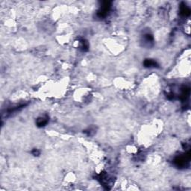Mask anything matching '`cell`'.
<instances>
[{
  "mask_svg": "<svg viewBox=\"0 0 191 191\" xmlns=\"http://www.w3.org/2000/svg\"><path fill=\"white\" fill-rule=\"evenodd\" d=\"M144 37H145L146 40L147 42H152L153 40L152 35L150 34H145Z\"/></svg>",
  "mask_w": 191,
  "mask_h": 191,
  "instance_id": "9",
  "label": "cell"
},
{
  "mask_svg": "<svg viewBox=\"0 0 191 191\" xmlns=\"http://www.w3.org/2000/svg\"><path fill=\"white\" fill-rule=\"evenodd\" d=\"M81 50H82V51L84 52H86L88 50V42L85 41V40H81Z\"/></svg>",
  "mask_w": 191,
  "mask_h": 191,
  "instance_id": "8",
  "label": "cell"
},
{
  "mask_svg": "<svg viewBox=\"0 0 191 191\" xmlns=\"http://www.w3.org/2000/svg\"><path fill=\"white\" fill-rule=\"evenodd\" d=\"M111 5V2H108V1H105V2H102L100 8L98 11L97 16L99 18L105 17L107 16V14H108V13L109 12V11H110Z\"/></svg>",
  "mask_w": 191,
  "mask_h": 191,
  "instance_id": "2",
  "label": "cell"
},
{
  "mask_svg": "<svg viewBox=\"0 0 191 191\" xmlns=\"http://www.w3.org/2000/svg\"><path fill=\"white\" fill-rule=\"evenodd\" d=\"M190 92V89L189 87H182V89H181V93L180 95H179V99H180L182 102L186 101L187 99L188 98V96H189Z\"/></svg>",
  "mask_w": 191,
  "mask_h": 191,
  "instance_id": "4",
  "label": "cell"
},
{
  "mask_svg": "<svg viewBox=\"0 0 191 191\" xmlns=\"http://www.w3.org/2000/svg\"><path fill=\"white\" fill-rule=\"evenodd\" d=\"M98 180L100 182V183L102 184V186L105 187L107 190L110 189L109 186H111V180L109 176L108 175V174L106 172H101L100 175L98 177Z\"/></svg>",
  "mask_w": 191,
  "mask_h": 191,
  "instance_id": "3",
  "label": "cell"
},
{
  "mask_svg": "<svg viewBox=\"0 0 191 191\" xmlns=\"http://www.w3.org/2000/svg\"><path fill=\"white\" fill-rule=\"evenodd\" d=\"M32 154H33L34 156H39L40 154V152L38 149H33L32 151Z\"/></svg>",
  "mask_w": 191,
  "mask_h": 191,
  "instance_id": "10",
  "label": "cell"
},
{
  "mask_svg": "<svg viewBox=\"0 0 191 191\" xmlns=\"http://www.w3.org/2000/svg\"><path fill=\"white\" fill-rule=\"evenodd\" d=\"M190 160V152L188 151L184 156H178L174 159L173 163L178 168H185Z\"/></svg>",
  "mask_w": 191,
  "mask_h": 191,
  "instance_id": "1",
  "label": "cell"
},
{
  "mask_svg": "<svg viewBox=\"0 0 191 191\" xmlns=\"http://www.w3.org/2000/svg\"><path fill=\"white\" fill-rule=\"evenodd\" d=\"M180 14L183 17H188L190 14V8L184 3H182L180 6Z\"/></svg>",
  "mask_w": 191,
  "mask_h": 191,
  "instance_id": "7",
  "label": "cell"
},
{
  "mask_svg": "<svg viewBox=\"0 0 191 191\" xmlns=\"http://www.w3.org/2000/svg\"><path fill=\"white\" fill-rule=\"evenodd\" d=\"M144 67L147 68H154V67H158V64L155 61L152 59H146L143 62Z\"/></svg>",
  "mask_w": 191,
  "mask_h": 191,
  "instance_id": "5",
  "label": "cell"
},
{
  "mask_svg": "<svg viewBox=\"0 0 191 191\" xmlns=\"http://www.w3.org/2000/svg\"><path fill=\"white\" fill-rule=\"evenodd\" d=\"M49 123V117L47 116H41V117L37 118L36 123L38 127H44L47 123Z\"/></svg>",
  "mask_w": 191,
  "mask_h": 191,
  "instance_id": "6",
  "label": "cell"
}]
</instances>
